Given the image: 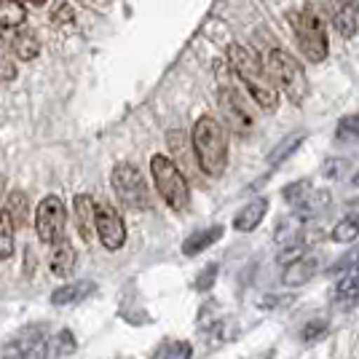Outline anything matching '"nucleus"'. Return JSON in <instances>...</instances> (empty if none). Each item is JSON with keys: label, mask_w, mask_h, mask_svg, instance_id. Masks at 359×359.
Returning <instances> with one entry per match:
<instances>
[{"label": "nucleus", "mask_w": 359, "mask_h": 359, "mask_svg": "<svg viewBox=\"0 0 359 359\" xmlns=\"http://www.w3.org/2000/svg\"><path fill=\"white\" fill-rule=\"evenodd\" d=\"M194 150L198 166L204 175L210 177H220L228 164V135L225 126L215 116H201L194 123Z\"/></svg>", "instance_id": "1"}, {"label": "nucleus", "mask_w": 359, "mask_h": 359, "mask_svg": "<svg viewBox=\"0 0 359 359\" xmlns=\"http://www.w3.org/2000/svg\"><path fill=\"white\" fill-rule=\"evenodd\" d=\"M266 70H269L271 81L285 91V97L292 105H303L306 102V97H309V78H306L300 62L292 54H287L282 48H273L269 54V62H266Z\"/></svg>", "instance_id": "2"}, {"label": "nucleus", "mask_w": 359, "mask_h": 359, "mask_svg": "<svg viewBox=\"0 0 359 359\" xmlns=\"http://www.w3.org/2000/svg\"><path fill=\"white\" fill-rule=\"evenodd\" d=\"M150 175H153V185H156L158 196L164 198L172 210L175 212L188 210V204H191V188H188V180L182 177V172H180L177 164L172 158L156 153L150 158Z\"/></svg>", "instance_id": "3"}, {"label": "nucleus", "mask_w": 359, "mask_h": 359, "mask_svg": "<svg viewBox=\"0 0 359 359\" xmlns=\"http://www.w3.org/2000/svg\"><path fill=\"white\" fill-rule=\"evenodd\" d=\"M290 25H292V32L298 38L303 57L309 62H314V65L325 62L330 46H327V32H325L322 19L314 11H292L290 14Z\"/></svg>", "instance_id": "4"}, {"label": "nucleus", "mask_w": 359, "mask_h": 359, "mask_svg": "<svg viewBox=\"0 0 359 359\" xmlns=\"http://www.w3.org/2000/svg\"><path fill=\"white\" fill-rule=\"evenodd\" d=\"M110 182H113V191H116V196L121 198L123 207L137 212L150 210L148 182H145L142 172L135 164H129V161L116 164L113 166V175H110Z\"/></svg>", "instance_id": "5"}, {"label": "nucleus", "mask_w": 359, "mask_h": 359, "mask_svg": "<svg viewBox=\"0 0 359 359\" xmlns=\"http://www.w3.org/2000/svg\"><path fill=\"white\" fill-rule=\"evenodd\" d=\"M65 223H67V210H65V201L60 196H46L43 201L38 204L35 210V231H38V239L43 244H54L62 239L65 233Z\"/></svg>", "instance_id": "6"}, {"label": "nucleus", "mask_w": 359, "mask_h": 359, "mask_svg": "<svg viewBox=\"0 0 359 359\" xmlns=\"http://www.w3.org/2000/svg\"><path fill=\"white\" fill-rule=\"evenodd\" d=\"M228 62H231V70L239 75L241 83L247 89H257V86H269L266 81V70H263V62L255 54L252 48L241 43L228 46Z\"/></svg>", "instance_id": "7"}, {"label": "nucleus", "mask_w": 359, "mask_h": 359, "mask_svg": "<svg viewBox=\"0 0 359 359\" xmlns=\"http://www.w3.org/2000/svg\"><path fill=\"white\" fill-rule=\"evenodd\" d=\"M46 341V325H27L0 346V359H30Z\"/></svg>", "instance_id": "8"}, {"label": "nucleus", "mask_w": 359, "mask_h": 359, "mask_svg": "<svg viewBox=\"0 0 359 359\" xmlns=\"http://www.w3.org/2000/svg\"><path fill=\"white\" fill-rule=\"evenodd\" d=\"M97 236L107 250H121L126 244V225L123 217L110 204L97 207Z\"/></svg>", "instance_id": "9"}, {"label": "nucleus", "mask_w": 359, "mask_h": 359, "mask_svg": "<svg viewBox=\"0 0 359 359\" xmlns=\"http://www.w3.org/2000/svg\"><path fill=\"white\" fill-rule=\"evenodd\" d=\"M220 113H223V118L228 121V129L231 132H236V135H250V129H252V118H250V113L241 107V102L236 100V94L231 91L228 83H220Z\"/></svg>", "instance_id": "10"}, {"label": "nucleus", "mask_w": 359, "mask_h": 359, "mask_svg": "<svg viewBox=\"0 0 359 359\" xmlns=\"http://www.w3.org/2000/svg\"><path fill=\"white\" fill-rule=\"evenodd\" d=\"M75 220H78L81 239L89 241L91 233L97 231V204H94V198L89 194L75 196Z\"/></svg>", "instance_id": "11"}, {"label": "nucleus", "mask_w": 359, "mask_h": 359, "mask_svg": "<svg viewBox=\"0 0 359 359\" xmlns=\"http://www.w3.org/2000/svg\"><path fill=\"white\" fill-rule=\"evenodd\" d=\"M48 266H51V271H54L57 276H62V279H67V276L75 271V250H73V244L65 239V236H62L60 241H54V244H51Z\"/></svg>", "instance_id": "12"}, {"label": "nucleus", "mask_w": 359, "mask_h": 359, "mask_svg": "<svg viewBox=\"0 0 359 359\" xmlns=\"http://www.w3.org/2000/svg\"><path fill=\"white\" fill-rule=\"evenodd\" d=\"M223 236V225H212V228H204V231H196L188 239L182 241V255L185 257H196L204 250H210L212 244H217Z\"/></svg>", "instance_id": "13"}, {"label": "nucleus", "mask_w": 359, "mask_h": 359, "mask_svg": "<svg viewBox=\"0 0 359 359\" xmlns=\"http://www.w3.org/2000/svg\"><path fill=\"white\" fill-rule=\"evenodd\" d=\"M91 292H94V282H67L51 292V303L54 306H75V303L89 298Z\"/></svg>", "instance_id": "14"}, {"label": "nucleus", "mask_w": 359, "mask_h": 359, "mask_svg": "<svg viewBox=\"0 0 359 359\" xmlns=\"http://www.w3.org/2000/svg\"><path fill=\"white\" fill-rule=\"evenodd\" d=\"M266 212H269V201L260 196V198L250 201V204L233 217V228L241 231V233H250V231H255V228L260 225V220L266 217Z\"/></svg>", "instance_id": "15"}, {"label": "nucleus", "mask_w": 359, "mask_h": 359, "mask_svg": "<svg viewBox=\"0 0 359 359\" xmlns=\"http://www.w3.org/2000/svg\"><path fill=\"white\" fill-rule=\"evenodd\" d=\"M314 273H316V257H311V255H303V257H298V260L287 263L282 282H285V285H290V287H298V285H306V282H309Z\"/></svg>", "instance_id": "16"}, {"label": "nucleus", "mask_w": 359, "mask_h": 359, "mask_svg": "<svg viewBox=\"0 0 359 359\" xmlns=\"http://www.w3.org/2000/svg\"><path fill=\"white\" fill-rule=\"evenodd\" d=\"M14 54L22 62H32L38 54H41V41H38V32L30 30V27H22L16 30L14 35Z\"/></svg>", "instance_id": "17"}, {"label": "nucleus", "mask_w": 359, "mask_h": 359, "mask_svg": "<svg viewBox=\"0 0 359 359\" xmlns=\"http://www.w3.org/2000/svg\"><path fill=\"white\" fill-rule=\"evenodd\" d=\"M303 236V217L300 215H287L276 223V241L282 247H290V244H306L300 239Z\"/></svg>", "instance_id": "18"}, {"label": "nucleus", "mask_w": 359, "mask_h": 359, "mask_svg": "<svg viewBox=\"0 0 359 359\" xmlns=\"http://www.w3.org/2000/svg\"><path fill=\"white\" fill-rule=\"evenodd\" d=\"M332 25H335V30L341 32L344 38H354L357 35V11H354V3L338 0L335 14H332Z\"/></svg>", "instance_id": "19"}, {"label": "nucleus", "mask_w": 359, "mask_h": 359, "mask_svg": "<svg viewBox=\"0 0 359 359\" xmlns=\"http://www.w3.org/2000/svg\"><path fill=\"white\" fill-rule=\"evenodd\" d=\"M6 215L11 217L14 228H25L30 220V201L22 191H11L8 194V204H6Z\"/></svg>", "instance_id": "20"}, {"label": "nucleus", "mask_w": 359, "mask_h": 359, "mask_svg": "<svg viewBox=\"0 0 359 359\" xmlns=\"http://www.w3.org/2000/svg\"><path fill=\"white\" fill-rule=\"evenodd\" d=\"M27 19V11L19 0H0V30L19 27Z\"/></svg>", "instance_id": "21"}, {"label": "nucleus", "mask_w": 359, "mask_h": 359, "mask_svg": "<svg viewBox=\"0 0 359 359\" xmlns=\"http://www.w3.org/2000/svg\"><path fill=\"white\" fill-rule=\"evenodd\" d=\"M330 207V194L327 191H311V194L306 196V201L300 204V207H295V215H300L303 220L306 217H316V215H322V212Z\"/></svg>", "instance_id": "22"}, {"label": "nucleus", "mask_w": 359, "mask_h": 359, "mask_svg": "<svg viewBox=\"0 0 359 359\" xmlns=\"http://www.w3.org/2000/svg\"><path fill=\"white\" fill-rule=\"evenodd\" d=\"M303 140H306V132H295V135H290V137H285L276 148L271 150V156H269V164L271 166H276V164H282L285 158H290L295 150L303 145Z\"/></svg>", "instance_id": "23"}, {"label": "nucleus", "mask_w": 359, "mask_h": 359, "mask_svg": "<svg viewBox=\"0 0 359 359\" xmlns=\"http://www.w3.org/2000/svg\"><path fill=\"white\" fill-rule=\"evenodd\" d=\"M338 303H357L359 300V271H346L344 279L335 287Z\"/></svg>", "instance_id": "24"}, {"label": "nucleus", "mask_w": 359, "mask_h": 359, "mask_svg": "<svg viewBox=\"0 0 359 359\" xmlns=\"http://www.w3.org/2000/svg\"><path fill=\"white\" fill-rule=\"evenodd\" d=\"M153 359H194V346L188 341H166L156 348Z\"/></svg>", "instance_id": "25"}, {"label": "nucleus", "mask_w": 359, "mask_h": 359, "mask_svg": "<svg viewBox=\"0 0 359 359\" xmlns=\"http://www.w3.org/2000/svg\"><path fill=\"white\" fill-rule=\"evenodd\" d=\"M357 236H359V212L344 217L341 223L332 228V239L341 241V244H351V241H357Z\"/></svg>", "instance_id": "26"}, {"label": "nucleus", "mask_w": 359, "mask_h": 359, "mask_svg": "<svg viewBox=\"0 0 359 359\" xmlns=\"http://www.w3.org/2000/svg\"><path fill=\"white\" fill-rule=\"evenodd\" d=\"M14 255V223L6 212H0V260Z\"/></svg>", "instance_id": "27"}, {"label": "nucleus", "mask_w": 359, "mask_h": 359, "mask_svg": "<svg viewBox=\"0 0 359 359\" xmlns=\"http://www.w3.org/2000/svg\"><path fill=\"white\" fill-rule=\"evenodd\" d=\"M309 194H311V182L309 180H298V182H290L282 191V198H285L287 204H292V207H300Z\"/></svg>", "instance_id": "28"}, {"label": "nucleus", "mask_w": 359, "mask_h": 359, "mask_svg": "<svg viewBox=\"0 0 359 359\" xmlns=\"http://www.w3.org/2000/svg\"><path fill=\"white\" fill-rule=\"evenodd\" d=\"M51 348L57 351V357H70L75 351V335L70 330H60V332L51 338Z\"/></svg>", "instance_id": "29"}, {"label": "nucleus", "mask_w": 359, "mask_h": 359, "mask_svg": "<svg viewBox=\"0 0 359 359\" xmlns=\"http://www.w3.org/2000/svg\"><path fill=\"white\" fill-rule=\"evenodd\" d=\"M335 137L344 140V142H348V140H359V113H354V116H344V118L338 121V132H335Z\"/></svg>", "instance_id": "30"}, {"label": "nucleus", "mask_w": 359, "mask_h": 359, "mask_svg": "<svg viewBox=\"0 0 359 359\" xmlns=\"http://www.w3.org/2000/svg\"><path fill=\"white\" fill-rule=\"evenodd\" d=\"M51 22L57 25V27H70L75 22V11L70 3H60L57 8H54V14H51Z\"/></svg>", "instance_id": "31"}, {"label": "nucleus", "mask_w": 359, "mask_h": 359, "mask_svg": "<svg viewBox=\"0 0 359 359\" xmlns=\"http://www.w3.org/2000/svg\"><path fill=\"white\" fill-rule=\"evenodd\" d=\"M215 279H217V266H215V263H210L207 269L196 276L194 287L198 290V292H207V290H212V287H215Z\"/></svg>", "instance_id": "32"}, {"label": "nucleus", "mask_w": 359, "mask_h": 359, "mask_svg": "<svg viewBox=\"0 0 359 359\" xmlns=\"http://www.w3.org/2000/svg\"><path fill=\"white\" fill-rule=\"evenodd\" d=\"M325 332H327V325H325L322 319H314V322H309V325L303 327L300 338H303L306 344H314V341H319V338H322Z\"/></svg>", "instance_id": "33"}, {"label": "nucleus", "mask_w": 359, "mask_h": 359, "mask_svg": "<svg viewBox=\"0 0 359 359\" xmlns=\"http://www.w3.org/2000/svg\"><path fill=\"white\" fill-rule=\"evenodd\" d=\"M346 161L344 158H330V161H325V166H322V172H325V177H341V172L346 169Z\"/></svg>", "instance_id": "34"}, {"label": "nucleus", "mask_w": 359, "mask_h": 359, "mask_svg": "<svg viewBox=\"0 0 359 359\" xmlns=\"http://www.w3.org/2000/svg\"><path fill=\"white\" fill-rule=\"evenodd\" d=\"M30 359H60V357H57V351L51 348V341L46 338V341L41 346H38V351H35V354H32Z\"/></svg>", "instance_id": "35"}, {"label": "nucleus", "mask_w": 359, "mask_h": 359, "mask_svg": "<svg viewBox=\"0 0 359 359\" xmlns=\"http://www.w3.org/2000/svg\"><path fill=\"white\" fill-rule=\"evenodd\" d=\"M16 78V65L8 60H0V81H14Z\"/></svg>", "instance_id": "36"}, {"label": "nucleus", "mask_w": 359, "mask_h": 359, "mask_svg": "<svg viewBox=\"0 0 359 359\" xmlns=\"http://www.w3.org/2000/svg\"><path fill=\"white\" fill-rule=\"evenodd\" d=\"M27 3H32V6H46V0H27Z\"/></svg>", "instance_id": "37"}, {"label": "nucleus", "mask_w": 359, "mask_h": 359, "mask_svg": "<svg viewBox=\"0 0 359 359\" xmlns=\"http://www.w3.org/2000/svg\"><path fill=\"white\" fill-rule=\"evenodd\" d=\"M3 188H6V180H3V175H0V196H3Z\"/></svg>", "instance_id": "38"}, {"label": "nucleus", "mask_w": 359, "mask_h": 359, "mask_svg": "<svg viewBox=\"0 0 359 359\" xmlns=\"http://www.w3.org/2000/svg\"><path fill=\"white\" fill-rule=\"evenodd\" d=\"M354 3V11H357V16H359V0H351Z\"/></svg>", "instance_id": "39"}, {"label": "nucleus", "mask_w": 359, "mask_h": 359, "mask_svg": "<svg viewBox=\"0 0 359 359\" xmlns=\"http://www.w3.org/2000/svg\"><path fill=\"white\" fill-rule=\"evenodd\" d=\"M354 185H359V175H354Z\"/></svg>", "instance_id": "40"}, {"label": "nucleus", "mask_w": 359, "mask_h": 359, "mask_svg": "<svg viewBox=\"0 0 359 359\" xmlns=\"http://www.w3.org/2000/svg\"><path fill=\"white\" fill-rule=\"evenodd\" d=\"M0 51H3V38H0Z\"/></svg>", "instance_id": "41"}, {"label": "nucleus", "mask_w": 359, "mask_h": 359, "mask_svg": "<svg viewBox=\"0 0 359 359\" xmlns=\"http://www.w3.org/2000/svg\"><path fill=\"white\" fill-rule=\"evenodd\" d=\"M348 3H351V0H348Z\"/></svg>", "instance_id": "42"}]
</instances>
